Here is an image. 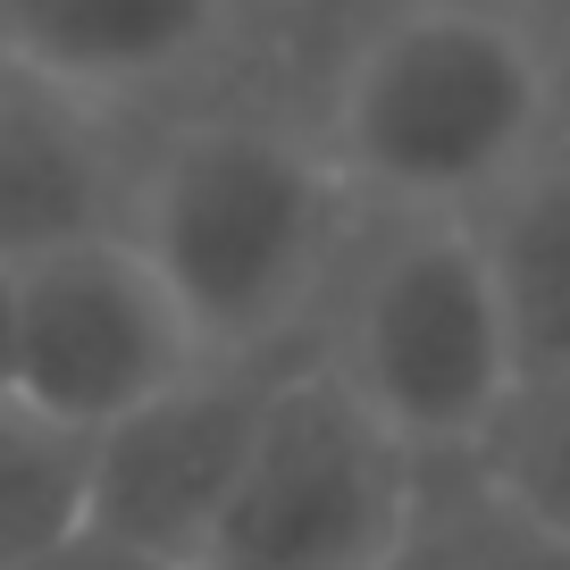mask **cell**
I'll return each mask as SVG.
<instances>
[{"instance_id":"obj_1","label":"cell","mask_w":570,"mask_h":570,"mask_svg":"<svg viewBox=\"0 0 570 570\" xmlns=\"http://www.w3.org/2000/svg\"><path fill=\"white\" fill-rule=\"evenodd\" d=\"M353 185L320 135L277 118H194L126 177L118 235L177 294L202 353H268L336 268Z\"/></svg>"},{"instance_id":"obj_2","label":"cell","mask_w":570,"mask_h":570,"mask_svg":"<svg viewBox=\"0 0 570 570\" xmlns=\"http://www.w3.org/2000/svg\"><path fill=\"white\" fill-rule=\"evenodd\" d=\"M553 135V51L495 0H411L353 42L327 92V160L353 202L479 210Z\"/></svg>"},{"instance_id":"obj_3","label":"cell","mask_w":570,"mask_h":570,"mask_svg":"<svg viewBox=\"0 0 570 570\" xmlns=\"http://www.w3.org/2000/svg\"><path fill=\"white\" fill-rule=\"evenodd\" d=\"M327 370L411 453H470L520 394V353L470 210H394L336 303Z\"/></svg>"},{"instance_id":"obj_4","label":"cell","mask_w":570,"mask_h":570,"mask_svg":"<svg viewBox=\"0 0 570 570\" xmlns=\"http://www.w3.org/2000/svg\"><path fill=\"white\" fill-rule=\"evenodd\" d=\"M411 479L420 453L377 428L327 361H277L202 570H370Z\"/></svg>"},{"instance_id":"obj_5","label":"cell","mask_w":570,"mask_h":570,"mask_svg":"<svg viewBox=\"0 0 570 570\" xmlns=\"http://www.w3.org/2000/svg\"><path fill=\"white\" fill-rule=\"evenodd\" d=\"M202 361L218 353H202L177 294L118 227L9 268V394L76 436L151 403Z\"/></svg>"},{"instance_id":"obj_6","label":"cell","mask_w":570,"mask_h":570,"mask_svg":"<svg viewBox=\"0 0 570 570\" xmlns=\"http://www.w3.org/2000/svg\"><path fill=\"white\" fill-rule=\"evenodd\" d=\"M268 353H218L160 386L151 403L118 411L109 428L85 436V529L118 537L135 553L202 570L210 537L235 503L252 453V420L268 394Z\"/></svg>"},{"instance_id":"obj_7","label":"cell","mask_w":570,"mask_h":570,"mask_svg":"<svg viewBox=\"0 0 570 570\" xmlns=\"http://www.w3.org/2000/svg\"><path fill=\"white\" fill-rule=\"evenodd\" d=\"M235 0H0V76L118 109L227 42Z\"/></svg>"},{"instance_id":"obj_8","label":"cell","mask_w":570,"mask_h":570,"mask_svg":"<svg viewBox=\"0 0 570 570\" xmlns=\"http://www.w3.org/2000/svg\"><path fill=\"white\" fill-rule=\"evenodd\" d=\"M126 168L101 142V109L0 76V268L118 227Z\"/></svg>"},{"instance_id":"obj_9","label":"cell","mask_w":570,"mask_h":570,"mask_svg":"<svg viewBox=\"0 0 570 570\" xmlns=\"http://www.w3.org/2000/svg\"><path fill=\"white\" fill-rule=\"evenodd\" d=\"M512 320L520 377H570V151H537L470 210Z\"/></svg>"},{"instance_id":"obj_10","label":"cell","mask_w":570,"mask_h":570,"mask_svg":"<svg viewBox=\"0 0 570 570\" xmlns=\"http://www.w3.org/2000/svg\"><path fill=\"white\" fill-rule=\"evenodd\" d=\"M370 570H570V546L479 453H420L411 503Z\"/></svg>"},{"instance_id":"obj_11","label":"cell","mask_w":570,"mask_h":570,"mask_svg":"<svg viewBox=\"0 0 570 570\" xmlns=\"http://www.w3.org/2000/svg\"><path fill=\"white\" fill-rule=\"evenodd\" d=\"M85 529V436L0 394V570Z\"/></svg>"},{"instance_id":"obj_12","label":"cell","mask_w":570,"mask_h":570,"mask_svg":"<svg viewBox=\"0 0 570 570\" xmlns=\"http://www.w3.org/2000/svg\"><path fill=\"white\" fill-rule=\"evenodd\" d=\"M553 537L570 546V377H520L487 445H470Z\"/></svg>"},{"instance_id":"obj_13","label":"cell","mask_w":570,"mask_h":570,"mask_svg":"<svg viewBox=\"0 0 570 570\" xmlns=\"http://www.w3.org/2000/svg\"><path fill=\"white\" fill-rule=\"evenodd\" d=\"M18 570H185V562L135 553V546H118V537H101V529H68L59 546H42L35 562H18Z\"/></svg>"},{"instance_id":"obj_14","label":"cell","mask_w":570,"mask_h":570,"mask_svg":"<svg viewBox=\"0 0 570 570\" xmlns=\"http://www.w3.org/2000/svg\"><path fill=\"white\" fill-rule=\"evenodd\" d=\"M0 394H9V268H0Z\"/></svg>"}]
</instances>
